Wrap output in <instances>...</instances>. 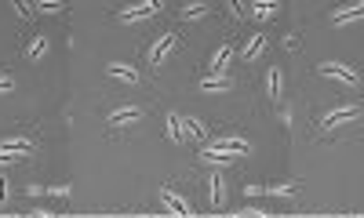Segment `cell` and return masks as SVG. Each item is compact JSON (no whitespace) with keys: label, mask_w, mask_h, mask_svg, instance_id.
Instances as JSON below:
<instances>
[{"label":"cell","mask_w":364,"mask_h":218,"mask_svg":"<svg viewBox=\"0 0 364 218\" xmlns=\"http://www.w3.org/2000/svg\"><path fill=\"white\" fill-rule=\"evenodd\" d=\"M252 153V142L248 138H237V135H219L204 142V160L208 164H226V160H240Z\"/></svg>","instance_id":"6da1fadb"},{"label":"cell","mask_w":364,"mask_h":218,"mask_svg":"<svg viewBox=\"0 0 364 218\" xmlns=\"http://www.w3.org/2000/svg\"><path fill=\"white\" fill-rule=\"evenodd\" d=\"M33 149H37V142H33V138H26V135L8 138V142H0V164H15V160L29 157Z\"/></svg>","instance_id":"7a4b0ae2"},{"label":"cell","mask_w":364,"mask_h":218,"mask_svg":"<svg viewBox=\"0 0 364 218\" xmlns=\"http://www.w3.org/2000/svg\"><path fill=\"white\" fill-rule=\"evenodd\" d=\"M175 44H178V33H164V37H157L154 40V48H149L146 51V62H149V66H164V62H168V55L175 51Z\"/></svg>","instance_id":"3957f363"},{"label":"cell","mask_w":364,"mask_h":218,"mask_svg":"<svg viewBox=\"0 0 364 218\" xmlns=\"http://www.w3.org/2000/svg\"><path fill=\"white\" fill-rule=\"evenodd\" d=\"M321 73H324L328 80L346 84V87H357V84H360V73H353L346 62H321Z\"/></svg>","instance_id":"277c9868"},{"label":"cell","mask_w":364,"mask_h":218,"mask_svg":"<svg viewBox=\"0 0 364 218\" xmlns=\"http://www.w3.org/2000/svg\"><path fill=\"white\" fill-rule=\"evenodd\" d=\"M353 120H360V109H357V106H339V109H331V113L321 116V128H324V131H336V128H343V124H353Z\"/></svg>","instance_id":"5b68a950"},{"label":"cell","mask_w":364,"mask_h":218,"mask_svg":"<svg viewBox=\"0 0 364 218\" xmlns=\"http://www.w3.org/2000/svg\"><path fill=\"white\" fill-rule=\"evenodd\" d=\"M233 55H237V48H233V44H219V48H215V55H211V62H208V77H226Z\"/></svg>","instance_id":"8992f818"},{"label":"cell","mask_w":364,"mask_h":218,"mask_svg":"<svg viewBox=\"0 0 364 218\" xmlns=\"http://www.w3.org/2000/svg\"><path fill=\"white\" fill-rule=\"evenodd\" d=\"M164 4H157V0H142V4H132V8H124L120 11V22H142V18H149V15H157Z\"/></svg>","instance_id":"52a82bcc"},{"label":"cell","mask_w":364,"mask_h":218,"mask_svg":"<svg viewBox=\"0 0 364 218\" xmlns=\"http://www.w3.org/2000/svg\"><path fill=\"white\" fill-rule=\"evenodd\" d=\"M139 120H142V109L139 106H124V109L109 113V128H135Z\"/></svg>","instance_id":"ba28073f"},{"label":"cell","mask_w":364,"mask_h":218,"mask_svg":"<svg viewBox=\"0 0 364 218\" xmlns=\"http://www.w3.org/2000/svg\"><path fill=\"white\" fill-rule=\"evenodd\" d=\"M266 91H269V102H281V95H284V70L273 66L266 73Z\"/></svg>","instance_id":"9c48e42d"},{"label":"cell","mask_w":364,"mask_h":218,"mask_svg":"<svg viewBox=\"0 0 364 218\" xmlns=\"http://www.w3.org/2000/svg\"><path fill=\"white\" fill-rule=\"evenodd\" d=\"M200 91H204V95H226V91H233V80L230 77H204Z\"/></svg>","instance_id":"30bf717a"},{"label":"cell","mask_w":364,"mask_h":218,"mask_svg":"<svg viewBox=\"0 0 364 218\" xmlns=\"http://www.w3.org/2000/svg\"><path fill=\"white\" fill-rule=\"evenodd\" d=\"M106 73H109V77H117V80H124V84H139V70H135V66H128V62H109Z\"/></svg>","instance_id":"8fae6325"},{"label":"cell","mask_w":364,"mask_h":218,"mask_svg":"<svg viewBox=\"0 0 364 218\" xmlns=\"http://www.w3.org/2000/svg\"><path fill=\"white\" fill-rule=\"evenodd\" d=\"M262 51H266V37H262V33H252V37L245 40V48H240V58H245V62H255Z\"/></svg>","instance_id":"7c38bea8"},{"label":"cell","mask_w":364,"mask_h":218,"mask_svg":"<svg viewBox=\"0 0 364 218\" xmlns=\"http://www.w3.org/2000/svg\"><path fill=\"white\" fill-rule=\"evenodd\" d=\"M364 18V0L360 4H346V8H339L336 15H331V22L336 26H346V22H360Z\"/></svg>","instance_id":"4fadbf2b"},{"label":"cell","mask_w":364,"mask_h":218,"mask_svg":"<svg viewBox=\"0 0 364 218\" xmlns=\"http://www.w3.org/2000/svg\"><path fill=\"white\" fill-rule=\"evenodd\" d=\"M161 204H164L171 214H178V218H186V214H190V204L182 200V197H175L171 190H161Z\"/></svg>","instance_id":"5bb4252c"},{"label":"cell","mask_w":364,"mask_h":218,"mask_svg":"<svg viewBox=\"0 0 364 218\" xmlns=\"http://www.w3.org/2000/svg\"><path fill=\"white\" fill-rule=\"evenodd\" d=\"M277 11H281L277 0H255V4H252V15H255V18H262V22L277 18Z\"/></svg>","instance_id":"9a60e30c"},{"label":"cell","mask_w":364,"mask_h":218,"mask_svg":"<svg viewBox=\"0 0 364 218\" xmlns=\"http://www.w3.org/2000/svg\"><path fill=\"white\" fill-rule=\"evenodd\" d=\"M208 190H211V204H226V178L215 171L211 175V182H208Z\"/></svg>","instance_id":"2e32d148"},{"label":"cell","mask_w":364,"mask_h":218,"mask_svg":"<svg viewBox=\"0 0 364 218\" xmlns=\"http://www.w3.org/2000/svg\"><path fill=\"white\" fill-rule=\"evenodd\" d=\"M164 124H168V138H171V142H182V138H186V131H182V116H178V113H168Z\"/></svg>","instance_id":"e0dca14e"},{"label":"cell","mask_w":364,"mask_h":218,"mask_svg":"<svg viewBox=\"0 0 364 218\" xmlns=\"http://www.w3.org/2000/svg\"><path fill=\"white\" fill-rule=\"evenodd\" d=\"M26 55L33 58V62H37V58H44V55H48V37H33V40L26 44Z\"/></svg>","instance_id":"ac0fdd59"},{"label":"cell","mask_w":364,"mask_h":218,"mask_svg":"<svg viewBox=\"0 0 364 218\" xmlns=\"http://www.w3.org/2000/svg\"><path fill=\"white\" fill-rule=\"evenodd\" d=\"M182 128H186L190 138H200V142H204V135H208V131H204V124H200L197 116H182Z\"/></svg>","instance_id":"d6986e66"},{"label":"cell","mask_w":364,"mask_h":218,"mask_svg":"<svg viewBox=\"0 0 364 218\" xmlns=\"http://www.w3.org/2000/svg\"><path fill=\"white\" fill-rule=\"evenodd\" d=\"M269 197H295L299 190H295V185L291 182H284V185H269V190H266Z\"/></svg>","instance_id":"ffe728a7"},{"label":"cell","mask_w":364,"mask_h":218,"mask_svg":"<svg viewBox=\"0 0 364 218\" xmlns=\"http://www.w3.org/2000/svg\"><path fill=\"white\" fill-rule=\"evenodd\" d=\"M208 11V4H186V8H182V18H200Z\"/></svg>","instance_id":"44dd1931"},{"label":"cell","mask_w":364,"mask_h":218,"mask_svg":"<svg viewBox=\"0 0 364 218\" xmlns=\"http://www.w3.org/2000/svg\"><path fill=\"white\" fill-rule=\"evenodd\" d=\"M11 91H15V77L0 73V95H11Z\"/></svg>","instance_id":"7402d4cb"},{"label":"cell","mask_w":364,"mask_h":218,"mask_svg":"<svg viewBox=\"0 0 364 218\" xmlns=\"http://www.w3.org/2000/svg\"><path fill=\"white\" fill-rule=\"evenodd\" d=\"M15 11H18L22 18H33V11H37V4H22V0H15Z\"/></svg>","instance_id":"603a6c76"},{"label":"cell","mask_w":364,"mask_h":218,"mask_svg":"<svg viewBox=\"0 0 364 218\" xmlns=\"http://www.w3.org/2000/svg\"><path fill=\"white\" fill-rule=\"evenodd\" d=\"M37 11H63V4H58V0H41Z\"/></svg>","instance_id":"cb8c5ba5"},{"label":"cell","mask_w":364,"mask_h":218,"mask_svg":"<svg viewBox=\"0 0 364 218\" xmlns=\"http://www.w3.org/2000/svg\"><path fill=\"white\" fill-rule=\"evenodd\" d=\"M48 197H70V185H51Z\"/></svg>","instance_id":"d4e9b609"},{"label":"cell","mask_w":364,"mask_h":218,"mask_svg":"<svg viewBox=\"0 0 364 218\" xmlns=\"http://www.w3.org/2000/svg\"><path fill=\"white\" fill-rule=\"evenodd\" d=\"M8 190H11V185H8V178H0V204L8 200Z\"/></svg>","instance_id":"484cf974"},{"label":"cell","mask_w":364,"mask_h":218,"mask_svg":"<svg viewBox=\"0 0 364 218\" xmlns=\"http://www.w3.org/2000/svg\"><path fill=\"white\" fill-rule=\"evenodd\" d=\"M284 48H288V51H295V48H299V37H295V33H288V37H284Z\"/></svg>","instance_id":"4316f807"}]
</instances>
